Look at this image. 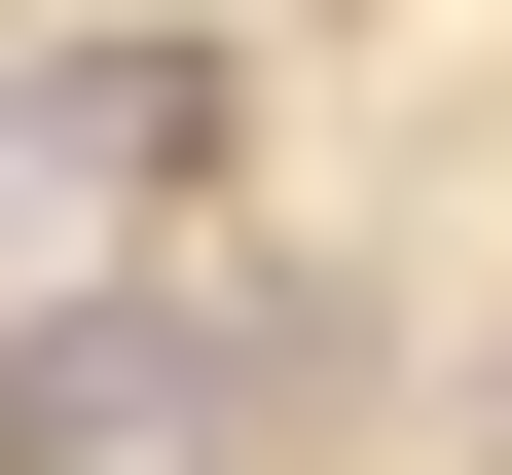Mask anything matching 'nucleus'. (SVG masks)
<instances>
[{"mask_svg": "<svg viewBox=\"0 0 512 475\" xmlns=\"http://www.w3.org/2000/svg\"><path fill=\"white\" fill-rule=\"evenodd\" d=\"M183 183H220V37H37L0 74V256L37 220H183Z\"/></svg>", "mask_w": 512, "mask_h": 475, "instance_id": "f257e3e1", "label": "nucleus"}]
</instances>
